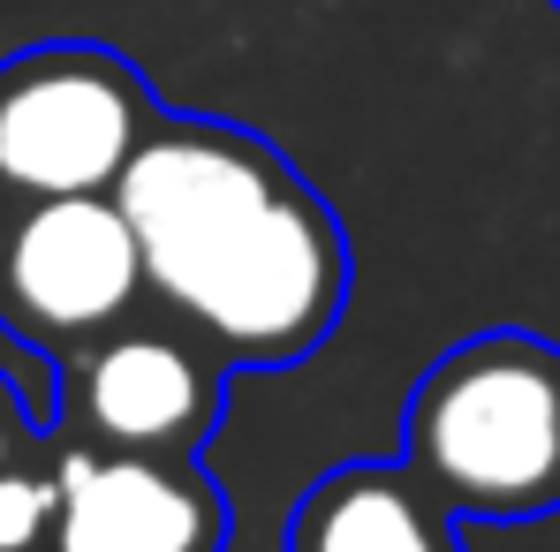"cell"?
<instances>
[{"instance_id": "1", "label": "cell", "mask_w": 560, "mask_h": 552, "mask_svg": "<svg viewBox=\"0 0 560 552\" xmlns=\"http://www.w3.org/2000/svg\"><path fill=\"white\" fill-rule=\"evenodd\" d=\"M114 197L160 303L228 364H303L341 326L349 235L258 129L160 114Z\"/></svg>"}, {"instance_id": "2", "label": "cell", "mask_w": 560, "mask_h": 552, "mask_svg": "<svg viewBox=\"0 0 560 552\" xmlns=\"http://www.w3.org/2000/svg\"><path fill=\"white\" fill-rule=\"evenodd\" d=\"M401 469L463 522L560 507V349L515 326L447 349L401 409Z\"/></svg>"}, {"instance_id": "3", "label": "cell", "mask_w": 560, "mask_h": 552, "mask_svg": "<svg viewBox=\"0 0 560 552\" xmlns=\"http://www.w3.org/2000/svg\"><path fill=\"white\" fill-rule=\"evenodd\" d=\"M160 106L137 61L106 46H38L0 69V189L77 197L114 189Z\"/></svg>"}, {"instance_id": "4", "label": "cell", "mask_w": 560, "mask_h": 552, "mask_svg": "<svg viewBox=\"0 0 560 552\" xmlns=\"http://www.w3.org/2000/svg\"><path fill=\"white\" fill-rule=\"evenodd\" d=\"M144 287V250L114 189L31 197L0 243V310L31 341H98Z\"/></svg>"}, {"instance_id": "5", "label": "cell", "mask_w": 560, "mask_h": 552, "mask_svg": "<svg viewBox=\"0 0 560 552\" xmlns=\"http://www.w3.org/2000/svg\"><path fill=\"white\" fill-rule=\"evenodd\" d=\"M220 349L189 326H114L98 333L92 356L77 364L69 416L84 447L121 455H205V439L228 416Z\"/></svg>"}, {"instance_id": "6", "label": "cell", "mask_w": 560, "mask_h": 552, "mask_svg": "<svg viewBox=\"0 0 560 552\" xmlns=\"http://www.w3.org/2000/svg\"><path fill=\"white\" fill-rule=\"evenodd\" d=\"M46 552H228V500L197 455L69 447Z\"/></svg>"}, {"instance_id": "7", "label": "cell", "mask_w": 560, "mask_h": 552, "mask_svg": "<svg viewBox=\"0 0 560 552\" xmlns=\"http://www.w3.org/2000/svg\"><path fill=\"white\" fill-rule=\"evenodd\" d=\"M455 522L401 461H341L295 500L288 552H463Z\"/></svg>"}, {"instance_id": "8", "label": "cell", "mask_w": 560, "mask_h": 552, "mask_svg": "<svg viewBox=\"0 0 560 552\" xmlns=\"http://www.w3.org/2000/svg\"><path fill=\"white\" fill-rule=\"evenodd\" d=\"M61 507V469H8L0 461V552H46Z\"/></svg>"}, {"instance_id": "9", "label": "cell", "mask_w": 560, "mask_h": 552, "mask_svg": "<svg viewBox=\"0 0 560 552\" xmlns=\"http://www.w3.org/2000/svg\"><path fill=\"white\" fill-rule=\"evenodd\" d=\"M8 447H15V409H8V394H0V461H8Z\"/></svg>"}, {"instance_id": "10", "label": "cell", "mask_w": 560, "mask_h": 552, "mask_svg": "<svg viewBox=\"0 0 560 552\" xmlns=\"http://www.w3.org/2000/svg\"><path fill=\"white\" fill-rule=\"evenodd\" d=\"M553 8H560V0H553Z\"/></svg>"}]
</instances>
